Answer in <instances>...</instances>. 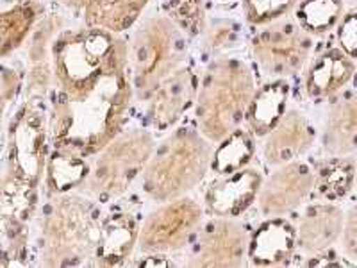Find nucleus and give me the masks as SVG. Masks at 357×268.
<instances>
[{
	"label": "nucleus",
	"instance_id": "11",
	"mask_svg": "<svg viewBox=\"0 0 357 268\" xmlns=\"http://www.w3.org/2000/svg\"><path fill=\"white\" fill-rule=\"evenodd\" d=\"M199 75L191 66L183 65L162 79L143 98L145 124L158 133L170 131L195 106Z\"/></svg>",
	"mask_w": 357,
	"mask_h": 268
},
{
	"label": "nucleus",
	"instance_id": "19",
	"mask_svg": "<svg viewBox=\"0 0 357 268\" xmlns=\"http://www.w3.org/2000/svg\"><path fill=\"white\" fill-rule=\"evenodd\" d=\"M295 251V225L282 216H272L250 234L248 263L254 267H286L293 261Z\"/></svg>",
	"mask_w": 357,
	"mask_h": 268
},
{
	"label": "nucleus",
	"instance_id": "9",
	"mask_svg": "<svg viewBox=\"0 0 357 268\" xmlns=\"http://www.w3.org/2000/svg\"><path fill=\"white\" fill-rule=\"evenodd\" d=\"M312 38L295 20L282 18L264 25L252 38V56L270 79L291 77L304 70L312 57Z\"/></svg>",
	"mask_w": 357,
	"mask_h": 268
},
{
	"label": "nucleus",
	"instance_id": "4",
	"mask_svg": "<svg viewBox=\"0 0 357 268\" xmlns=\"http://www.w3.org/2000/svg\"><path fill=\"white\" fill-rule=\"evenodd\" d=\"M256 91V77L243 57H213L199 77L193 106L197 129L215 145L227 138L245 122Z\"/></svg>",
	"mask_w": 357,
	"mask_h": 268
},
{
	"label": "nucleus",
	"instance_id": "24",
	"mask_svg": "<svg viewBox=\"0 0 357 268\" xmlns=\"http://www.w3.org/2000/svg\"><path fill=\"white\" fill-rule=\"evenodd\" d=\"M43 17L45 8L38 0H22L2 13V18H0L2 59H8L9 54L27 43Z\"/></svg>",
	"mask_w": 357,
	"mask_h": 268
},
{
	"label": "nucleus",
	"instance_id": "2",
	"mask_svg": "<svg viewBox=\"0 0 357 268\" xmlns=\"http://www.w3.org/2000/svg\"><path fill=\"white\" fill-rule=\"evenodd\" d=\"M49 104L24 100L9 118L6 131V168L2 175V213L33 218L38 190L49 163Z\"/></svg>",
	"mask_w": 357,
	"mask_h": 268
},
{
	"label": "nucleus",
	"instance_id": "1",
	"mask_svg": "<svg viewBox=\"0 0 357 268\" xmlns=\"http://www.w3.org/2000/svg\"><path fill=\"white\" fill-rule=\"evenodd\" d=\"M132 98L129 43L106 29H63L49 95L52 149L97 156L126 129Z\"/></svg>",
	"mask_w": 357,
	"mask_h": 268
},
{
	"label": "nucleus",
	"instance_id": "18",
	"mask_svg": "<svg viewBox=\"0 0 357 268\" xmlns=\"http://www.w3.org/2000/svg\"><path fill=\"white\" fill-rule=\"evenodd\" d=\"M356 75V61L343 50L327 49L311 57L305 66L304 89L311 100H327L345 89Z\"/></svg>",
	"mask_w": 357,
	"mask_h": 268
},
{
	"label": "nucleus",
	"instance_id": "6",
	"mask_svg": "<svg viewBox=\"0 0 357 268\" xmlns=\"http://www.w3.org/2000/svg\"><path fill=\"white\" fill-rule=\"evenodd\" d=\"M188 36L168 15L138 22L129 43L134 97L139 102L172 72L186 65Z\"/></svg>",
	"mask_w": 357,
	"mask_h": 268
},
{
	"label": "nucleus",
	"instance_id": "25",
	"mask_svg": "<svg viewBox=\"0 0 357 268\" xmlns=\"http://www.w3.org/2000/svg\"><path fill=\"white\" fill-rule=\"evenodd\" d=\"M357 161L350 156H327L314 168V191L325 200L337 202L356 190Z\"/></svg>",
	"mask_w": 357,
	"mask_h": 268
},
{
	"label": "nucleus",
	"instance_id": "29",
	"mask_svg": "<svg viewBox=\"0 0 357 268\" xmlns=\"http://www.w3.org/2000/svg\"><path fill=\"white\" fill-rule=\"evenodd\" d=\"M298 0H241V11L250 25H270L295 11Z\"/></svg>",
	"mask_w": 357,
	"mask_h": 268
},
{
	"label": "nucleus",
	"instance_id": "10",
	"mask_svg": "<svg viewBox=\"0 0 357 268\" xmlns=\"http://www.w3.org/2000/svg\"><path fill=\"white\" fill-rule=\"evenodd\" d=\"M247 225L231 216H211L188 247L186 265L195 268H236L248 261Z\"/></svg>",
	"mask_w": 357,
	"mask_h": 268
},
{
	"label": "nucleus",
	"instance_id": "27",
	"mask_svg": "<svg viewBox=\"0 0 357 268\" xmlns=\"http://www.w3.org/2000/svg\"><path fill=\"white\" fill-rule=\"evenodd\" d=\"M343 0H298L295 22L311 36H325L343 18Z\"/></svg>",
	"mask_w": 357,
	"mask_h": 268
},
{
	"label": "nucleus",
	"instance_id": "26",
	"mask_svg": "<svg viewBox=\"0 0 357 268\" xmlns=\"http://www.w3.org/2000/svg\"><path fill=\"white\" fill-rule=\"evenodd\" d=\"M256 136L250 129H236L227 138L215 145L211 170L216 175H225L250 165L256 156Z\"/></svg>",
	"mask_w": 357,
	"mask_h": 268
},
{
	"label": "nucleus",
	"instance_id": "28",
	"mask_svg": "<svg viewBox=\"0 0 357 268\" xmlns=\"http://www.w3.org/2000/svg\"><path fill=\"white\" fill-rule=\"evenodd\" d=\"M165 9L188 38L202 36L206 31V0H167Z\"/></svg>",
	"mask_w": 357,
	"mask_h": 268
},
{
	"label": "nucleus",
	"instance_id": "5",
	"mask_svg": "<svg viewBox=\"0 0 357 268\" xmlns=\"http://www.w3.org/2000/svg\"><path fill=\"white\" fill-rule=\"evenodd\" d=\"M215 143L191 127H178L155 145L142 175V190L155 202L188 195L211 170Z\"/></svg>",
	"mask_w": 357,
	"mask_h": 268
},
{
	"label": "nucleus",
	"instance_id": "32",
	"mask_svg": "<svg viewBox=\"0 0 357 268\" xmlns=\"http://www.w3.org/2000/svg\"><path fill=\"white\" fill-rule=\"evenodd\" d=\"M337 43L340 49L356 61L357 59V9L345 13L337 24Z\"/></svg>",
	"mask_w": 357,
	"mask_h": 268
},
{
	"label": "nucleus",
	"instance_id": "30",
	"mask_svg": "<svg viewBox=\"0 0 357 268\" xmlns=\"http://www.w3.org/2000/svg\"><path fill=\"white\" fill-rule=\"evenodd\" d=\"M241 36L243 34H241L240 24L227 18H215L213 22H207L206 31H204V43H206V49L216 57L236 49L241 43Z\"/></svg>",
	"mask_w": 357,
	"mask_h": 268
},
{
	"label": "nucleus",
	"instance_id": "15",
	"mask_svg": "<svg viewBox=\"0 0 357 268\" xmlns=\"http://www.w3.org/2000/svg\"><path fill=\"white\" fill-rule=\"evenodd\" d=\"M345 211L331 200H314L302 207L295 223L296 248L307 256H324L343 234Z\"/></svg>",
	"mask_w": 357,
	"mask_h": 268
},
{
	"label": "nucleus",
	"instance_id": "14",
	"mask_svg": "<svg viewBox=\"0 0 357 268\" xmlns=\"http://www.w3.org/2000/svg\"><path fill=\"white\" fill-rule=\"evenodd\" d=\"M63 31L59 15H45L27 40L25 100H47L52 88L54 41Z\"/></svg>",
	"mask_w": 357,
	"mask_h": 268
},
{
	"label": "nucleus",
	"instance_id": "33",
	"mask_svg": "<svg viewBox=\"0 0 357 268\" xmlns=\"http://www.w3.org/2000/svg\"><path fill=\"white\" fill-rule=\"evenodd\" d=\"M341 245H343V254H345L347 260L357 265V204H354L349 213H345Z\"/></svg>",
	"mask_w": 357,
	"mask_h": 268
},
{
	"label": "nucleus",
	"instance_id": "12",
	"mask_svg": "<svg viewBox=\"0 0 357 268\" xmlns=\"http://www.w3.org/2000/svg\"><path fill=\"white\" fill-rule=\"evenodd\" d=\"M314 191V168L307 161L295 159L280 165L261 184L257 195L259 213L266 218L284 216L305 204Z\"/></svg>",
	"mask_w": 357,
	"mask_h": 268
},
{
	"label": "nucleus",
	"instance_id": "20",
	"mask_svg": "<svg viewBox=\"0 0 357 268\" xmlns=\"http://www.w3.org/2000/svg\"><path fill=\"white\" fill-rule=\"evenodd\" d=\"M75 11L88 27L106 29L122 34L139 22L151 0H59Z\"/></svg>",
	"mask_w": 357,
	"mask_h": 268
},
{
	"label": "nucleus",
	"instance_id": "8",
	"mask_svg": "<svg viewBox=\"0 0 357 268\" xmlns=\"http://www.w3.org/2000/svg\"><path fill=\"white\" fill-rule=\"evenodd\" d=\"M206 209L199 200L184 195L159 202L143 220L138 248L143 254H174L195 240L206 222Z\"/></svg>",
	"mask_w": 357,
	"mask_h": 268
},
{
	"label": "nucleus",
	"instance_id": "21",
	"mask_svg": "<svg viewBox=\"0 0 357 268\" xmlns=\"http://www.w3.org/2000/svg\"><path fill=\"white\" fill-rule=\"evenodd\" d=\"M321 149L327 156H352L357 152V91L345 94L327 111Z\"/></svg>",
	"mask_w": 357,
	"mask_h": 268
},
{
	"label": "nucleus",
	"instance_id": "17",
	"mask_svg": "<svg viewBox=\"0 0 357 268\" xmlns=\"http://www.w3.org/2000/svg\"><path fill=\"white\" fill-rule=\"evenodd\" d=\"M139 229L142 225L130 211L111 209L104 213L98 222L93 265L97 267L126 265L138 247Z\"/></svg>",
	"mask_w": 357,
	"mask_h": 268
},
{
	"label": "nucleus",
	"instance_id": "34",
	"mask_svg": "<svg viewBox=\"0 0 357 268\" xmlns=\"http://www.w3.org/2000/svg\"><path fill=\"white\" fill-rule=\"evenodd\" d=\"M356 190H357V174H356Z\"/></svg>",
	"mask_w": 357,
	"mask_h": 268
},
{
	"label": "nucleus",
	"instance_id": "31",
	"mask_svg": "<svg viewBox=\"0 0 357 268\" xmlns=\"http://www.w3.org/2000/svg\"><path fill=\"white\" fill-rule=\"evenodd\" d=\"M24 88L25 77L20 70L15 65H8V61L4 59V68H2V110H4V114H8L9 106L15 104Z\"/></svg>",
	"mask_w": 357,
	"mask_h": 268
},
{
	"label": "nucleus",
	"instance_id": "3",
	"mask_svg": "<svg viewBox=\"0 0 357 268\" xmlns=\"http://www.w3.org/2000/svg\"><path fill=\"white\" fill-rule=\"evenodd\" d=\"M100 209L81 191L45 200L38 216V263L41 267L93 265Z\"/></svg>",
	"mask_w": 357,
	"mask_h": 268
},
{
	"label": "nucleus",
	"instance_id": "16",
	"mask_svg": "<svg viewBox=\"0 0 357 268\" xmlns=\"http://www.w3.org/2000/svg\"><path fill=\"white\" fill-rule=\"evenodd\" d=\"M317 142V129L298 110H288L279 124L263 136V158L268 167H280L307 154Z\"/></svg>",
	"mask_w": 357,
	"mask_h": 268
},
{
	"label": "nucleus",
	"instance_id": "22",
	"mask_svg": "<svg viewBox=\"0 0 357 268\" xmlns=\"http://www.w3.org/2000/svg\"><path fill=\"white\" fill-rule=\"evenodd\" d=\"M289 94H291V86L286 79H272L257 88L245 118L254 136L263 138L279 124L280 118L288 111Z\"/></svg>",
	"mask_w": 357,
	"mask_h": 268
},
{
	"label": "nucleus",
	"instance_id": "23",
	"mask_svg": "<svg viewBox=\"0 0 357 268\" xmlns=\"http://www.w3.org/2000/svg\"><path fill=\"white\" fill-rule=\"evenodd\" d=\"M89 170H91V163L86 156L52 149L43 179L47 197L77 191L84 184Z\"/></svg>",
	"mask_w": 357,
	"mask_h": 268
},
{
	"label": "nucleus",
	"instance_id": "13",
	"mask_svg": "<svg viewBox=\"0 0 357 268\" xmlns=\"http://www.w3.org/2000/svg\"><path fill=\"white\" fill-rule=\"evenodd\" d=\"M264 177L259 168L245 167L225 175H216L204 193V206L211 216L240 218L257 202Z\"/></svg>",
	"mask_w": 357,
	"mask_h": 268
},
{
	"label": "nucleus",
	"instance_id": "7",
	"mask_svg": "<svg viewBox=\"0 0 357 268\" xmlns=\"http://www.w3.org/2000/svg\"><path fill=\"white\" fill-rule=\"evenodd\" d=\"M154 149L155 142L151 131L145 127H126L98 152L91 163L89 175L77 191L97 204L120 199L142 179Z\"/></svg>",
	"mask_w": 357,
	"mask_h": 268
}]
</instances>
